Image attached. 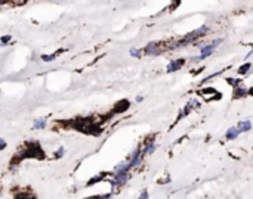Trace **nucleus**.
<instances>
[{
    "instance_id": "obj_5",
    "label": "nucleus",
    "mask_w": 253,
    "mask_h": 199,
    "mask_svg": "<svg viewBox=\"0 0 253 199\" xmlns=\"http://www.w3.org/2000/svg\"><path fill=\"white\" fill-rule=\"evenodd\" d=\"M160 52V47H159V43H150L145 49V53L147 55H157Z\"/></svg>"
},
{
    "instance_id": "obj_9",
    "label": "nucleus",
    "mask_w": 253,
    "mask_h": 199,
    "mask_svg": "<svg viewBox=\"0 0 253 199\" xmlns=\"http://www.w3.org/2000/svg\"><path fill=\"white\" fill-rule=\"evenodd\" d=\"M249 91L244 90V88H235V98H241V96H246Z\"/></svg>"
},
{
    "instance_id": "obj_14",
    "label": "nucleus",
    "mask_w": 253,
    "mask_h": 199,
    "mask_svg": "<svg viewBox=\"0 0 253 199\" xmlns=\"http://www.w3.org/2000/svg\"><path fill=\"white\" fill-rule=\"evenodd\" d=\"M130 55L135 56V58H139V56H141V52L136 50V49H130Z\"/></svg>"
},
{
    "instance_id": "obj_19",
    "label": "nucleus",
    "mask_w": 253,
    "mask_h": 199,
    "mask_svg": "<svg viewBox=\"0 0 253 199\" xmlns=\"http://www.w3.org/2000/svg\"><path fill=\"white\" fill-rule=\"evenodd\" d=\"M249 93H252V95H253V88H250V90H249Z\"/></svg>"
},
{
    "instance_id": "obj_10",
    "label": "nucleus",
    "mask_w": 253,
    "mask_h": 199,
    "mask_svg": "<svg viewBox=\"0 0 253 199\" xmlns=\"http://www.w3.org/2000/svg\"><path fill=\"white\" fill-rule=\"evenodd\" d=\"M154 149H156V144H154V142H150V143L147 144V148H145V151H144V152H145V154H151Z\"/></svg>"
},
{
    "instance_id": "obj_1",
    "label": "nucleus",
    "mask_w": 253,
    "mask_h": 199,
    "mask_svg": "<svg viewBox=\"0 0 253 199\" xmlns=\"http://www.w3.org/2000/svg\"><path fill=\"white\" fill-rule=\"evenodd\" d=\"M222 43V38H216L213 43H210V44H206V46H203L201 47V53H200V56H197L194 61H201V59H204V58H207V56L210 55L213 50H215V47L218 46V44H221Z\"/></svg>"
},
{
    "instance_id": "obj_12",
    "label": "nucleus",
    "mask_w": 253,
    "mask_h": 199,
    "mask_svg": "<svg viewBox=\"0 0 253 199\" xmlns=\"http://www.w3.org/2000/svg\"><path fill=\"white\" fill-rule=\"evenodd\" d=\"M249 69H250V64H246V65L240 66V69H238V72H240V74H246V72H247Z\"/></svg>"
},
{
    "instance_id": "obj_3",
    "label": "nucleus",
    "mask_w": 253,
    "mask_h": 199,
    "mask_svg": "<svg viewBox=\"0 0 253 199\" xmlns=\"http://www.w3.org/2000/svg\"><path fill=\"white\" fill-rule=\"evenodd\" d=\"M127 178H129V174H127V171H123V173H117V176H115V180H114V186H121V184H125L127 181Z\"/></svg>"
},
{
    "instance_id": "obj_15",
    "label": "nucleus",
    "mask_w": 253,
    "mask_h": 199,
    "mask_svg": "<svg viewBox=\"0 0 253 199\" xmlns=\"http://www.w3.org/2000/svg\"><path fill=\"white\" fill-rule=\"evenodd\" d=\"M12 37L11 35H5V37H2V44H3V46H5V44L8 43V41H9V40H11Z\"/></svg>"
},
{
    "instance_id": "obj_17",
    "label": "nucleus",
    "mask_w": 253,
    "mask_h": 199,
    "mask_svg": "<svg viewBox=\"0 0 253 199\" xmlns=\"http://www.w3.org/2000/svg\"><path fill=\"white\" fill-rule=\"evenodd\" d=\"M62 154H64V148H61V149L58 151V155H59V156H62Z\"/></svg>"
},
{
    "instance_id": "obj_7",
    "label": "nucleus",
    "mask_w": 253,
    "mask_h": 199,
    "mask_svg": "<svg viewBox=\"0 0 253 199\" xmlns=\"http://www.w3.org/2000/svg\"><path fill=\"white\" fill-rule=\"evenodd\" d=\"M240 134V130L237 127H231L230 130L227 131V139L228 140H232V139H237V136Z\"/></svg>"
},
{
    "instance_id": "obj_8",
    "label": "nucleus",
    "mask_w": 253,
    "mask_h": 199,
    "mask_svg": "<svg viewBox=\"0 0 253 199\" xmlns=\"http://www.w3.org/2000/svg\"><path fill=\"white\" fill-rule=\"evenodd\" d=\"M238 130H240V133L241 131H249L250 128H252V122L250 121H241L240 124H238V127H237Z\"/></svg>"
},
{
    "instance_id": "obj_4",
    "label": "nucleus",
    "mask_w": 253,
    "mask_h": 199,
    "mask_svg": "<svg viewBox=\"0 0 253 199\" xmlns=\"http://www.w3.org/2000/svg\"><path fill=\"white\" fill-rule=\"evenodd\" d=\"M139 164H141V151L136 149V151L132 154L130 159H129V165L130 167H138Z\"/></svg>"
},
{
    "instance_id": "obj_6",
    "label": "nucleus",
    "mask_w": 253,
    "mask_h": 199,
    "mask_svg": "<svg viewBox=\"0 0 253 199\" xmlns=\"http://www.w3.org/2000/svg\"><path fill=\"white\" fill-rule=\"evenodd\" d=\"M182 65H184V59H181V61H172L169 64V66H167V72H173V71L179 69Z\"/></svg>"
},
{
    "instance_id": "obj_13",
    "label": "nucleus",
    "mask_w": 253,
    "mask_h": 199,
    "mask_svg": "<svg viewBox=\"0 0 253 199\" xmlns=\"http://www.w3.org/2000/svg\"><path fill=\"white\" fill-rule=\"evenodd\" d=\"M55 56L56 55H43L42 56V59H43V61H45V62H47V61H49V62H50V61H53V59H55Z\"/></svg>"
},
{
    "instance_id": "obj_18",
    "label": "nucleus",
    "mask_w": 253,
    "mask_h": 199,
    "mask_svg": "<svg viewBox=\"0 0 253 199\" xmlns=\"http://www.w3.org/2000/svg\"><path fill=\"white\" fill-rule=\"evenodd\" d=\"M6 148V142L5 140H2V149H5Z\"/></svg>"
},
{
    "instance_id": "obj_16",
    "label": "nucleus",
    "mask_w": 253,
    "mask_h": 199,
    "mask_svg": "<svg viewBox=\"0 0 253 199\" xmlns=\"http://www.w3.org/2000/svg\"><path fill=\"white\" fill-rule=\"evenodd\" d=\"M139 199H148V193H147V190H144V192H142V195L139 196Z\"/></svg>"
},
{
    "instance_id": "obj_11",
    "label": "nucleus",
    "mask_w": 253,
    "mask_h": 199,
    "mask_svg": "<svg viewBox=\"0 0 253 199\" xmlns=\"http://www.w3.org/2000/svg\"><path fill=\"white\" fill-rule=\"evenodd\" d=\"M45 124H46V120H39L34 122V128H43Z\"/></svg>"
},
{
    "instance_id": "obj_2",
    "label": "nucleus",
    "mask_w": 253,
    "mask_h": 199,
    "mask_svg": "<svg viewBox=\"0 0 253 199\" xmlns=\"http://www.w3.org/2000/svg\"><path fill=\"white\" fill-rule=\"evenodd\" d=\"M204 33H207V27H206V25H204V27H201V28H198V30H196V31H193L191 34H188L184 40H182V41H179L178 44H184V43H188V41H194V40H197L198 37L204 35Z\"/></svg>"
}]
</instances>
